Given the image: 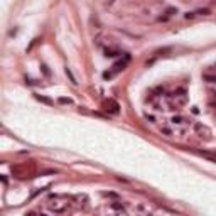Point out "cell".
Segmentation results:
<instances>
[{"mask_svg":"<svg viewBox=\"0 0 216 216\" xmlns=\"http://www.w3.org/2000/svg\"><path fill=\"white\" fill-rule=\"evenodd\" d=\"M49 211L51 213H58V215H63V213H68L69 211V203H59L58 201V196H54L53 199H49Z\"/></svg>","mask_w":216,"mask_h":216,"instance_id":"6da1fadb","label":"cell"},{"mask_svg":"<svg viewBox=\"0 0 216 216\" xmlns=\"http://www.w3.org/2000/svg\"><path fill=\"white\" fill-rule=\"evenodd\" d=\"M171 125H172V127H184V128H188L189 125H191V122H188V118H184V117H181V115H177V117H174V118L171 120Z\"/></svg>","mask_w":216,"mask_h":216,"instance_id":"7a4b0ae2","label":"cell"},{"mask_svg":"<svg viewBox=\"0 0 216 216\" xmlns=\"http://www.w3.org/2000/svg\"><path fill=\"white\" fill-rule=\"evenodd\" d=\"M193 127H194V132H196L198 135H199L201 139H203V137H204V139H209L211 132L208 130V127H204V125H201V123H194Z\"/></svg>","mask_w":216,"mask_h":216,"instance_id":"3957f363","label":"cell"},{"mask_svg":"<svg viewBox=\"0 0 216 216\" xmlns=\"http://www.w3.org/2000/svg\"><path fill=\"white\" fill-rule=\"evenodd\" d=\"M118 108H120V107H118V103H117L115 100H108L107 103H105V110L110 112V113H113V115H117L118 112H120Z\"/></svg>","mask_w":216,"mask_h":216,"instance_id":"277c9868","label":"cell"},{"mask_svg":"<svg viewBox=\"0 0 216 216\" xmlns=\"http://www.w3.org/2000/svg\"><path fill=\"white\" fill-rule=\"evenodd\" d=\"M161 134L164 135V137H176L174 127H172V125H164V127H161Z\"/></svg>","mask_w":216,"mask_h":216,"instance_id":"5b68a950","label":"cell"},{"mask_svg":"<svg viewBox=\"0 0 216 216\" xmlns=\"http://www.w3.org/2000/svg\"><path fill=\"white\" fill-rule=\"evenodd\" d=\"M34 98L37 101H41V103H46V105H53V100H49V98H46V96H41V95H34Z\"/></svg>","mask_w":216,"mask_h":216,"instance_id":"8992f818","label":"cell"},{"mask_svg":"<svg viewBox=\"0 0 216 216\" xmlns=\"http://www.w3.org/2000/svg\"><path fill=\"white\" fill-rule=\"evenodd\" d=\"M204 80L208 81V83H216V74H209V73H206V74H204Z\"/></svg>","mask_w":216,"mask_h":216,"instance_id":"52a82bcc","label":"cell"},{"mask_svg":"<svg viewBox=\"0 0 216 216\" xmlns=\"http://www.w3.org/2000/svg\"><path fill=\"white\" fill-rule=\"evenodd\" d=\"M112 208H113L115 211H118V213H125V208L120 206V204H117V203H112Z\"/></svg>","mask_w":216,"mask_h":216,"instance_id":"ba28073f","label":"cell"},{"mask_svg":"<svg viewBox=\"0 0 216 216\" xmlns=\"http://www.w3.org/2000/svg\"><path fill=\"white\" fill-rule=\"evenodd\" d=\"M66 74L69 76V80H71V83H73V85H76V83H78V81H76V78L73 76V73H71V71H69L68 68H66Z\"/></svg>","mask_w":216,"mask_h":216,"instance_id":"9c48e42d","label":"cell"},{"mask_svg":"<svg viewBox=\"0 0 216 216\" xmlns=\"http://www.w3.org/2000/svg\"><path fill=\"white\" fill-rule=\"evenodd\" d=\"M59 103H63V105H71L73 100H71V98H59Z\"/></svg>","mask_w":216,"mask_h":216,"instance_id":"30bf717a","label":"cell"},{"mask_svg":"<svg viewBox=\"0 0 216 216\" xmlns=\"http://www.w3.org/2000/svg\"><path fill=\"white\" fill-rule=\"evenodd\" d=\"M145 120H148V122H150V123H155V117H154V115H145Z\"/></svg>","mask_w":216,"mask_h":216,"instance_id":"8fae6325","label":"cell"}]
</instances>
